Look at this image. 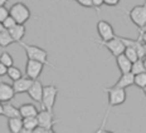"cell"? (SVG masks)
Wrapping results in <instances>:
<instances>
[{"mask_svg":"<svg viewBox=\"0 0 146 133\" xmlns=\"http://www.w3.org/2000/svg\"><path fill=\"white\" fill-rule=\"evenodd\" d=\"M23 47V49L25 50L27 53V57L28 59H32V60H35V62H39L44 65H49V66H53V64H50L49 60H48V52L45 49L40 47H36V45H30V44H25V43H20Z\"/></svg>","mask_w":146,"mask_h":133,"instance_id":"cell-1","label":"cell"},{"mask_svg":"<svg viewBox=\"0 0 146 133\" xmlns=\"http://www.w3.org/2000/svg\"><path fill=\"white\" fill-rule=\"evenodd\" d=\"M58 88L54 84L49 86H43V94H42V102H40V109H47L49 112H53L54 104L58 95Z\"/></svg>","mask_w":146,"mask_h":133,"instance_id":"cell-2","label":"cell"},{"mask_svg":"<svg viewBox=\"0 0 146 133\" xmlns=\"http://www.w3.org/2000/svg\"><path fill=\"white\" fill-rule=\"evenodd\" d=\"M9 15L15 20L17 24H25L30 19V10L25 4L17 3L9 9Z\"/></svg>","mask_w":146,"mask_h":133,"instance_id":"cell-3","label":"cell"},{"mask_svg":"<svg viewBox=\"0 0 146 133\" xmlns=\"http://www.w3.org/2000/svg\"><path fill=\"white\" fill-rule=\"evenodd\" d=\"M127 16L139 28V30L145 29L146 26V5H135L131 10L127 11Z\"/></svg>","mask_w":146,"mask_h":133,"instance_id":"cell-4","label":"cell"},{"mask_svg":"<svg viewBox=\"0 0 146 133\" xmlns=\"http://www.w3.org/2000/svg\"><path fill=\"white\" fill-rule=\"evenodd\" d=\"M105 92L107 93V97H108V108L117 107V105H121L126 102V98H127L126 89L108 87V88H105Z\"/></svg>","mask_w":146,"mask_h":133,"instance_id":"cell-5","label":"cell"},{"mask_svg":"<svg viewBox=\"0 0 146 133\" xmlns=\"http://www.w3.org/2000/svg\"><path fill=\"white\" fill-rule=\"evenodd\" d=\"M36 120H38V126L42 128L47 129V128H53V126H56L59 122V119L54 118V113L49 112L47 109H40L38 111L36 114Z\"/></svg>","mask_w":146,"mask_h":133,"instance_id":"cell-6","label":"cell"},{"mask_svg":"<svg viewBox=\"0 0 146 133\" xmlns=\"http://www.w3.org/2000/svg\"><path fill=\"white\" fill-rule=\"evenodd\" d=\"M97 44H98V47H105L115 58H116L117 55H120V54H122L123 50H125V45H123L122 41H121V39L118 35H116V37L113 39H111V40L100 41V43H97Z\"/></svg>","mask_w":146,"mask_h":133,"instance_id":"cell-7","label":"cell"},{"mask_svg":"<svg viewBox=\"0 0 146 133\" xmlns=\"http://www.w3.org/2000/svg\"><path fill=\"white\" fill-rule=\"evenodd\" d=\"M97 33H98L100 38H101V41L111 40V39H113L116 37L113 26L108 22H106V20H100V22H97Z\"/></svg>","mask_w":146,"mask_h":133,"instance_id":"cell-8","label":"cell"},{"mask_svg":"<svg viewBox=\"0 0 146 133\" xmlns=\"http://www.w3.org/2000/svg\"><path fill=\"white\" fill-rule=\"evenodd\" d=\"M44 69V64L39 62H35V60L28 59L25 64V77L30 78L33 80H36L39 77H40L42 72Z\"/></svg>","mask_w":146,"mask_h":133,"instance_id":"cell-9","label":"cell"},{"mask_svg":"<svg viewBox=\"0 0 146 133\" xmlns=\"http://www.w3.org/2000/svg\"><path fill=\"white\" fill-rule=\"evenodd\" d=\"M120 39L123 43L125 47H131L136 50L139 59H145V54H146V44L145 43L140 41L139 39H130V38H123V37H120Z\"/></svg>","mask_w":146,"mask_h":133,"instance_id":"cell-10","label":"cell"},{"mask_svg":"<svg viewBox=\"0 0 146 133\" xmlns=\"http://www.w3.org/2000/svg\"><path fill=\"white\" fill-rule=\"evenodd\" d=\"M33 79H30L28 77H22L19 79L14 80L11 87L14 89V93L15 94H22V93H27V90L29 89V87L33 84Z\"/></svg>","mask_w":146,"mask_h":133,"instance_id":"cell-11","label":"cell"},{"mask_svg":"<svg viewBox=\"0 0 146 133\" xmlns=\"http://www.w3.org/2000/svg\"><path fill=\"white\" fill-rule=\"evenodd\" d=\"M28 95L33 99L34 102L40 104L42 102V94H43V84L39 82V79H36L33 82V84L29 87V89L27 90Z\"/></svg>","mask_w":146,"mask_h":133,"instance_id":"cell-12","label":"cell"},{"mask_svg":"<svg viewBox=\"0 0 146 133\" xmlns=\"http://www.w3.org/2000/svg\"><path fill=\"white\" fill-rule=\"evenodd\" d=\"M15 93L11 84L4 83V82L0 80V102L1 103H8V102L13 101Z\"/></svg>","mask_w":146,"mask_h":133,"instance_id":"cell-13","label":"cell"},{"mask_svg":"<svg viewBox=\"0 0 146 133\" xmlns=\"http://www.w3.org/2000/svg\"><path fill=\"white\" fill-rule=\"evenodd\" d=\"M10 37L14 39L15 43H22L23 41V38L25 37V33H27V29L24 26V24H15L11 29L8 30Z\"/></svg>","mask_w":146,"mask_h":133,"instance_id":"cell-14","label":"cell"},{"mask_svg":"<svg viewBox=\"0 0 146 133\" xmlns=\"http://www.w3.org/2000/svg\"><path fill=\"white\" fill-rule=\"evenodd\" d=\"M133 86V74L131 72H129V73H123L120 75V78H118V80L116 83L113 84V88H121V89H126L129 88V87Z\"/></svg>","mask_w":146,"mask_h":133,"instance_id":"cell-15","label":"cell"},{"mask_svg":"<svg viewBox=\"0 0 146 133\" xmlns=\"http://www.w3.org/2000/svg\"><path fill=\"white\" fill-rule=\"evenodd\" d=\"M19 113L22 118H25V117H36L38 108L33 103H24L19 107Z\"/></svg>","mask_w":146,"mask_h":133,"instance_id":"cell-16","label":"cell"},{"mask_svg":"<svg viewBox=\"0 0 146 133\" xmlns=\"http://www.w3.org/2000/svg\"><path fill=\"white\" fill-rule=\"evenodd\" d=\"M3 116L7 118H22L19 113V108L11 104L10 102L3 103Z\"/></svg>","mask_w":146,"mask_h":133,"instance_id":"cell-17","label":"cell"},{"mask_svg":"<svg viewBox=\"0 0 146 133\" xmlns=\"http://www.w3.org/2000/svg\"><path fill=\"white\" fill-rule=\"evenodd\" d=\"M116 63H117V66H118V69H120L121 74L129 73V72L131 70V64L132 63L130 62V60L127 59L123 54H120V55L116 57Z\"/></svg>","mask_w":146,"mask_h":133,"instance_id":"cell-18","label":"cell"},{"mask_svg":"<svg viewBox=\"0 0 146 133\" xmlns=\"http://www.w3.org/2000/svg\"><path fill=\"white\" fill-rule=\"evenodd\" d=\"M131 73L133 75L140 74V73H146V64H145V59H137L135 62H132L131 64Z\"/></svg>","mask_w":146,"mask_h":133,"instance_id":"cell-19","label":"cell"},{"mask_svg":"<svg viewBox=\"0 0 146 133\" xmlns=\"http://www.w3.org/2000/svg\"><path fill=\"white\" fill-rule=\"evenodd\" d=\"M23 128L22 118H8V129L10 133H18Z\"/></svg>","mask_w":146,"mask_h":133,"instance_id":"cell-20","label":"cell"},{"mask_svg":"<svg viewBox=\"0 0 146 133\" xmlns=\"http://www.w3.org/2000/svg\"><path fill=\"white\" fill-rule=\"evenodd\" d=\"M14 39L10 37V34H9L8 30H3L1 33H0V48H7L9 45L14 44Z\"/></svg>","mask_w":146,"mask_h":133,"instance_id":"cell-21","label":"cell"},{"mask_svg":"<svg viewBox=\"0 0 146 133\" xmlns=\"http://www.w3.org/2000/svg\"><path fill=\"white\" fill-rule=\"evenodd\" d=\"M133 86L142 89V92L146 90V73H140L133 75Z\"/></svg>","mask_w":146,"mask_h":133,"instance_id":"cell-22","label":"cell"},{"mask_svg":"<svg viewBox=\"0 0 146 133\" xmlns=\"http://www.w3.org/2000/svg\"><path fill=\"white\" fill-rule=\"evenodd\" d=\"M7 75L9 77V79H11V80L14 82V80L19 79V78H22V77H23V73H22V70H20L19 68H17V66L11 65V66H9V68H8Z\"/></svg>","mask_w":146,"mask_h":133,"instance_id":"cell-23","label":"cell"},{"mask_svg":"<svg viewBox=\"0 0 146 133\" xmlns=\"http://www.w3.org/2000/svg\"><path fill=\"white\" fill-rule=\"evenodd\" d=\"M22 122H23V127L27 129H33L35 127H38V120H36V117H25V118H22Z\"/></svg>","mask_w":146,"mask_h":133,"instance_id":"cell-24","label":"cell"},{"mask_svg":"<svg viewBox=\"0 0 146 133\" xmlns=\"http://www.w3.org/2000/svg\"><path fill=\"white\" fill-rule=\"evenodd\" d=\"M0 63H1L3 65H5L7 68H9V66L14 65V59L8 52H3L0 54Z\"/></svg>","mask_w":146,"mask_h":133,"instance_id":"cell-25","label":"cell"},{"mask_svg":"<svg viewBox=\"0 0 146 133\" xmlns=\"http://www.w3.org/2000/svg\"><path fill=\"white\" fill-rule=\"evenodd\" d=\"M123 55L126 57L127 59L130 60V62H135V60H137L139 59V57H137V53H136V50L133 49V48L131 47H125V50H123Z\"/></svg>","mask_w":146,"mask_h":133,"instance_id":"cell-26","label":"cell"},{"mask_svg":"<svg viewBox=\"0 0 146 133\" xmlns=\"http://www.w3.org/2000/svg\"><path fill=\"white\" fill-rule=\"evenodd\" d=\"M1 24H3V26H4V29H5V30H9V29H11V28H13V26H14L17 23H15V20H14L13 18L10 16V15H9V16H8L7 19H5V20H4V22H3Z\"/></svg>","mask_w":146,"mask_h":133,"instance_id":"cell-27","label":"cell"},{"mask_svg":"<svg viewBox=\"0 0 146 133\" xmlns=\"http://www.w3.org/2000/svg\"><path fill=\"white\" fill-rule=\"evenodd\" d=\"M9 16V9L7 7H0V23H3Z\"/></svg>","mask_w":146,"mask_h":133,"instance_id":"cell-28","label":"cell"},{"mask_svg":"<svg viewBox=\"0 0 146 133\" xmlns=\"http://www.w3.org/2000/svg\"><path fill=\"white\" fill-rule=\"evenodd\" d=\"M76 1H77L78 4H80L81 7H83V8H93L92 1H91V0H76Z\"/></svg>","mask_w":146,"mask_h":133,"instance_id":"cell-29","label":"cell"},{"mask_svg":"<svg viewBox=\"0 0 146 133\" xmlns=\"http://www.w3.org/2000/svg\"><path fill=\"white\" fill-rule=\"evenodd\" d=\"M91 1H92V5H93V8L96 9V11H98L100 13L101 7L103 5V0H91Z\"/></svg>","mask_w":146,"mask_h":133,"instance_id":"cell-30","label":"cell"},{"mask_svg":"<svg viewBox=\"0 0 146 133\" xmlns=\"http://www.w3.org/2000/svg\"><path fill=\"white\" fill-rule=\"evenodd\" d=\"M110 109H111V108H108V109H107V112H106V116H105V117H103V120H102V124H101V126H100V128H98V129H97V131H96V132H93V133H101V131H102V129H103V128H105V126H106V120H107V117H108V113H110Z\"/></svg>","mask_w":146,"mask_h":133,"instance_id":"cell-31","label":"cell"},{"mask_svg":"<svg viewBox=\"0 0 146 133\" xmlns=\"http://www.w3.org/2000/svg\"><path fill=\"white\" fill-rule=\"evenodd\" d=\"M121 0H103V4L107 7H117Z\"/></svg>","mask_w":146,"mask_h":133,"instance_id":"cell-32","label":"cell"},{"mask_svg":"<svg viewBox=\"0 0 146 133\" xmlns=\"http://www.w3.org/2000/svg\"><path fill=\"white\" fill-rule=\"evenodd\" d=\"M7 70H8L7 66L3 65L1 63H0V77H4V75H7Z\"/></svg>","mask_w":146,"mask_h":133,"instance_id":"cell-33","label":"cell"},{"mask_svg":"<svg viewBox=\"0 0 146 133\" xmlns=\"http://www.w3.org/2000/svg\"><path fill=\"white\" fill-rule=\"evenodd\" d=\"M44 132V128H42V127H35V128L34 129H33V131H32V133H43Z\"/></svg>","mask_w":146,"mask_h":133,"instance_id":"cell-34","label":"cell"},{"mask_svg":"<svg viewBox=\"0 0 146 133\" xmlns=\"http://www.w3.org/2000/svg\"><path fill=\"white\" fill-rule=\"evenodd\" d=\"M18 133H32V131H30V129H27V128H24V127H23V128L20 129V131L18 132Z\"/></svg>","mask_w":146,"mask_h":133,"instance_id":"cell-35","label":"cell"},{"mask_svg":"<svg viewBox=\"0 0 146 133\" xmlns=\"http://www.w3.org/2000/svg\"><path fill=\"white\" fill-rule=\"evenodd\" d=\"M43 133H56V132H54L53 128H47V129H44Z\"/></svg>","mask_w":146,"mask_h":133,"instance_id":"cell-36","label":"cell"},{"mask_svg":"<svg viewBox=\"0 0 146 133\" xmlns=\"http://www.w3.org/2000/svg\"><path fill=\"white\" fill-rule=\"evenodd\" d=\"M7 3H8V0H0V7H5Z\"/></svg>","mask_w":146,"mask_h":133,"instance_id":"cell-37","label":"cell"},{"mask_svg":"<svg viewBox=\"0 0 146 133\" xmlns=\"http://www.w3.org/2000/svg\"><path fill=\"white\" fill-rule=\"evenodd\" d=\"M101 133H115V132H112V131H107V129H105V128H103L102 131H101Z\"/></svg>","mask_w":146,"mask_h":133,"instance_id":"cell-38","label":"cell"},{"mask_svg":"<svg viewBox=\"0 0 146 133\" xmlns=\"http://www.w3.org/2000/svg\"><path fill=\"white\" fill-rule=\"evenodd\" d=\"M0 116H3V103L0 102Z\"/></svg>","mask_w":146,"mask_h":133,"instance_id":"cell-39","label":"cell"},{"mask_svg":"<svg viewBox=\"0 0 146 133\" xmlns=\"http://www.w3.org/2000/svg\"><path fill=\"white\" fill-rule=\"evenodd\" d=\"M3 30H4V26H3V24H1V23H0V33H1V32H3Z\"/></svg>","mask_w":146,"mask_h":133,"instance_id":"cell-40","label":"cell"}]
</instances>
